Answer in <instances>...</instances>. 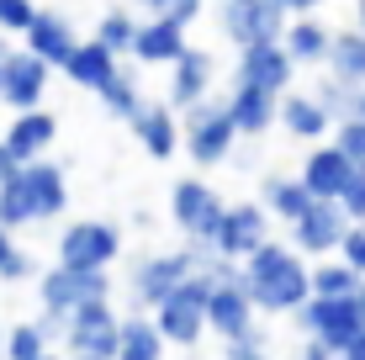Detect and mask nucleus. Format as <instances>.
<instances>
[{"mask_svg": "<svg viewBox=\"0 0 365 360\" xmlns=\"http://www.w3.org/2000/svg\"><path fill=\"white\" fill-rule=\"evenodd\" d=\"M238 281H244L255 313H292V307L307 297V265H302L297 250L286 244H255L244 259H238Z\"/></svg>", "mask_w": 365, "mask_h": 360, "instance_id": "1", "label": "nucleus"}, {"mask_svg": "<svg viewBox=\"0 0 365 360\" xmlns=\"http://www.w3.org/2000/svg\"><path fill=\"white\" fill-rule=\"evenodd\" d=\"M292 313H297V324L307 329L329 355H349V360L365 355V302H360V292H349V297L307 292Z\"/></svg>", "mask_w": 365, "mask_h": 360, "instance_id": "2", "label": "nucleus"}, {"mask_svg": "<svg viewBox=\"0 0 365 360\" xmlns=\"http://www.w3.org/2000/svg\"><path fill=\"white\" fill-rule=\"evenodd\" d=\"M217 276H207V270H191V276H180L175 287L154 302V324L165 334V344H196L201 329H207V318H201V307H207V287Z\"/></svg>", "mask_w": 365, "mask_h": 360, "instance_id": "3", "label": "nucleus"}, {"mask_svg": "<svg viewBox=\"0 0 365 360\" xmlns=\"http://www.w3.org/2000/svg\"><path fill=\"white\" fill-rule=\"evenodd\" d=\"M64 344L85 360H111L117 355V307L111 297H85L64 313Z\"/></svg>", "mask_w": 365, "mask_h": 360, "instance_id": "4", "label": "nucleus"}, {"mask_svg": "<svg viewBox=\"0 0 365 360\" xmlns=\"http://www.w3.org/2000/svg\"><path fill=\"white\" fill-rule=\"evenodd\" d=\"M185 154L196 159V165H222L228 159V148L238 138V128H233V117H228V106L222 101H212V96H196L191 106H185Z\"/></svg>", "mask_w": 365, "mask_h": 360, "instance_id": "5", "label": "nucleus"}, {"mask_svg": "<svg viewBox=\"0 0 365 360\" xmlns=\"http://www.w3.org/2000/svg\"><path fill=\"white\" fill-rule=\"evenodd\" d=\"M222 207L228 202H222L207 180H196V175L170 191V212H175V222H180V233L191 244H212V233H217V222H222Z\"/></svg>", "mask_w": 365, "mask_h": 360, "instance_id": "6", "label": "nucleus"}, {"mask_svg": "<svg viewBox=\"0 0 365 360\" xmlns=\"http://www.w3.org/2000/svg\"><path fill=\"white\" fill-rule=\"evenodd\" d=\"M349 222H355V217H349L334 196H312V202L292 217V250L297 254H329Z\"/></svg>", "mask_w": 365, "mask_h": 360, "instance_id": "7", "label": "nucleus"}, {"mask_svg": "<svg viewBox=\"0 0 365 360\" xmlns=\"http://www.w3.org/2000/svg\"><path fill=\"white\" fill-rule=\"evenodd\" d=\"M37 292H43V313H58L64 318L74 302L85 297H111V281L106 270H91V265H58V270H37Z\"/></svg>", "mask_w": 365, "mask_h": 360, "instance_id": "8", "label": "nucleus"}, {"mask_svg": "<svg viewBox=\"0 0 365 360\" xmlns=\"http://www.w3.org/2000/svg\"><path fill=\"white\" fill-rule=\"evenodd\" d=\"M16 185H21V196H27V207H32V222L58 217V212H64V202H69L64 170H58L53 159H43V154H32V159H21V165H16Z\"/></svg>", "mask_w": 365, "mask_h": 360, "instance_id": "9", "label": "nucleus"}, {"mask_svg": "<svg viewBox=\"0 0 365 360\" xmlns=\"http://www.w3.org/2000/svg\"><path fill=\"white\" fill-rule=\"evenodd\" d=\"M201 318H207V329H217L222 339H233V334H244L249 324H255V302H249L244 281H238V259L228 276H217L207 287V307H201Z\"/></svg>", "mask_w": 365, "mask_h": 360, "instance_id": "10", "label": "nucleus"}, {"mask_svg": "<svg viewBox=\"0 0 365 360\" xmlns=\"http://www.w3.org/2000/svg\"><path fill=\"white\" fill-rule=\"evenodd\" d=\"M117 254H122L117 222H69V233L58 239V265H91V270H106Z\"/></svg>", "mask_w": 365, "mask_h": 360, "instance_id": "11", "label": "nucleus"}, {"mask_svg": "<svg viewBox=\"0 0 365 360\" xmlns=\"http://www.w3.org/2000/svg\"><path fill=\"white\" fill-rule=\"evenodd\" d=\"M265 239H270V212L259 202H238V207H222V222H217V233H212V250L222 259H244Z\"/></svg>", "mask_w": 365, "mask_h": 360, "instance_id": "12", "label": "nucleus"}, {"mask_svg": "<svg viewBox=\"0 0 365 360\" xmlns=\"http://www.w3.org/2000/svg\"><path fill=\"white\" fill-rule=\"evenodd\" d=\"M48 69H53V64H43V58L27 53V48H21V53H6V58H0V101L16 106V111L43 106Z\"/></svg>", "mask_w": 365, "mask_h": 360, "instance_id": "13", "label": "nucleus"}, {"mask_svg": "<svg viewBox=\"0 0 365 360\" xmlns=\"http://www.w3.org/2000/svg\"><path fill=\"white\" fill-rule=\"evenodd\" d=\"M292 53L281 48V37H265V43H244L238 48V80H249V85H259V91H275L281 96L286 85H292Z\"/></svg>", "mask_w": 365, "mask_h": 360, "instance_id": "14", "label": "nucleus"}, {"mask_svg": "<svg viewBox=\"0 0 365 360\" xmlns=\"http://www.w3.org/2000/svg\"><path fill=\"white\" fill-rule=\"evenodd\" d=\"M281 27H286V11L275 6V0H222V32H228L238 48L281 37Z\"/></svg>", "mask_w": 365, "mask_h": 360, "instance_id": "15", "label": "nucleus"}, {"mask_svg": "<svg viewBox=\"0 0 365 360\" xmlns=\"http://www.w3.org/2000/svg\"><path fill=\"white\" fill-rule=\"evenodd\" d=\"M180 48H185V27L170 21L165 11H154V21H138V27H133L128 53L138 58V64H170Z\"/></svg>", "mask_w": 365, "mask_h": 360, "instance_id": "16", "label": "nucleus"}, {"mask_svg": "<svg viewBox=\"0 0 365 360\" xmlns=\"http://www.w3.org/2000/svg\"><path fill=\"white\" fill-rule=\"evenodd\" d=\"M191 250H170V254H154V259H143L138 265V276H133V292H138V302L143 307H154L159 297H165L180 276H191Z\"/></svg>", "mask_w": 365, "mask_h": 360, "instance_id": "17", "label": "nucleus"}, {"mask_svg": "<svg viewBox=\"0 0 365 360\" xmlns=\"http://www.w3.org/2000/svg\"><path fill=\"white\" fill-rule=\"evenodd\" d=\"M355 159L344 154V148H312L307 165H302V185H307V196H339L349 185V175H355Z\"/></svg>", "mask_w": 365, "mask_h": 360, "instance_id": "18", "label": "nucleus"}, {"mask_svg": "<svg viewBox=\"0 0 365 360\" xmlns=\"http://www.w3.org/2000/svg\"><path fill=\"white\" fill-rule=\"evenodd\" d=\"M21 32H27V53H37L43 64H64V53L74 48V21L58 11H32Z\"/></svg>", "mask_w": 365, "mask_h": 360, "instance_id": "19", "label": "nucleus"}, {"mask_svg": "<svg viewBox=\"0 0 365 360\" xmlns=\"http://www.w3.org/2000/svg\"><path fill=\"white\" fill-rule=\"evenodd\" d=\"M222 106H228L233 128L244 133V138H255V133H265L275 122V91H259V85H249V80H233V96Z\"/></svg>", "mask_w": 365, "mask_h": 360, "instance_id": "20", "label": "nucleus"}, {"mask_svg": "<svg viewBox=\"0 0 365 360\" xmlns=\"http://www.w3.org/2000/svg\"><path fill=\"white\" fill-rule=\"evenodd\" d=\"M170 101L175 106H191L196 96L212 91V53H201V48H180V53L170 58Z\"/></svg>", "mask_w": 365, "mask_h": 360, "instance_id": "21", "label": "nucleus"}, {"mask_svg": "<svg viewBox=\"0 0 365 360\" xmlns=\"http://www.w3.org/2000/svg\"><path fill=\"white\" fill-rule=\"evenodd\" d=\"M128 122H133L138 143H143L154 159H170L175 148H180V128H175V111H170V106H148V101H138V111H133Z\"/></svg>", "mask_w": 365, "mask_h": 360, "instance_id": "22", "label": "nucleus"}, {"mask_svg": "<svg viewBox=\"0 0 365 360\" xmlns=\"http://www.w3.org/2000/svg\"><path fill=\"white\" fill-rule=\"evenodd\" d=\"M53 138H58V122L48 117V111L27 106V111H16V122L6 128V138H0V143H6L16 159H32V154H43Z\"/></svg>", "mask_w": 365, "mask_h": 360, "instance_id": "23", "label": "nucleus"}, {"mask_svg": "<svg viewBox=\"0 0 365 360\" xmlns=\"http://www.w3.org/2000/svg\"><path fill=\"white\" fill-rule=\"evenodd\" d=\"M58 69H64V74H69L74 85H85V91H96V85L106 80L111 69H117V53H111L106 43H96V37H91V43H80V37H74V48L64 53V64H58Z\"/></svg>", "mask_w": 365, "mask_h": 360, "instance_id": "24", "label": "nucleus"}, {"mask_svg": "<svg viewBox=\"0 0 365 360\" xmlns=\"http://www.w3.org/2000/svg\"><path fill=\"white\" fill-rule=\"evenodd\" d=\"M275 117L286 122V133H292V138H323V133L334 128V117L312 101V96H286V91L275 96Z\"/></svg>", "mask_w": 365, "mask_h": 360, "instance_id": "25", "label": "nucleus"}, {"mask_svg": "<svg viewBox=\"0 0 365 360\" xmlns=\"http://www.w3.org/2000/svg\"><path fill=\"white\" fill-rule=\"evenodd\" d=\"M165 334L154 318H117V360H159Z\"/></svg>", "mask_w": 365, "mask_h": 360, "instance_id": "26", "label": "nucleus"}, {"mask_svg": "<svg viewBox=\"0 0 365 360\" xmlns=\"http://www.w3.org/2000/svg\"><path fill=\"white\" fill-rule=\"evenodd\" d=\"M323 64H329V74H334V80L360 85V80H365V37H360V32H329Z\"/></svg>", "mask_w": 365, "mask_h": 360, "instance_id": "27", "label": "nucleus"}, {"mask_svg": "<svg viewBox=\"0 0 365 360\" xmlns=\"http://www.w3.org/2000/svg\"><path fill=\"white\" fill-rule=\"evenodd\" d=\"M281 48L292 53V64H323L329 27H323V21H286L281 27Z\"/></svg>", "mask_w": 365, "mask_h": 360, "instance_id": "28", "label": "nucleus"}, {"mask_svg": "<svg viewBox=\"0 0 365 360\" xmlns=\"http://www.w3.org/2000/svg\"><path fill=\"white\" fill-rule=\"evenodd\" d=\"M307 202H312V196H307V185H302V180L270 175V180H265V202H259V207H265L270 217L292 222V217H297V212H302V207H307Z\"/></svg>", "mask_w": 365, "mask_h": 360, "instance_id": "29", "label": "nucleus"}, {"mask_svg": "<svg viewBox=\"0 0 365 360\" xmlns=\"http://www.w3.org/2000/svg\"><path fill=\"white\" fill-rule=\"evenodd\" d=\"M307 292H318V297H349V292H360V270L344 265V259H329V265L307 270Z\"/></svg>", "mask_w": 365, "mask_h": 360, "instance_id": "30", "label": "nucleus"}, {"mask_svg": "<svg viewBox=\"0 0 365 360\" xmlns=\"http://www.w3.org/2000/svg\"><path fill=\"white\" fill-rule=\"evenodd\" d=\"M96 96H101V106H106L111 117H122V122H128L133 111H138V101H143V96H138V85H133V80H128L122 69H111L106 80L96 85Z\"/></svg>", "mask_w": 365, "mask_h": 360, "instance_id": "31", "label": "nucleus"}, {"mask_svg": "<svg viewBox=\"0 0 365 360\" xmlns=\"http://www.w3.org/2000/svg\"><path fill=\"white\" fill-rule=\"evenodd\" d=\"M48 350V329L43 324H16V329H6V344H0V355L6 360H37Z\"/></svg>", "mask_w": 365, "mask_h": 360, "instance_id": "32", "label": "nucleus"}, {"mask_svg": "<svg viewBox=\"0 0 365 360\" xmlns=\"http://www.w3.org/2000/svg\"><path fill=\"white\" fill-rule=\"evenodd\" d=\"M312 101L329 111L334 122H339V117H360V96H355V85H349V80H334V74L318 85V96H312Z\"/></svg>", "mask_w": 365, "mask_h": 360, "instance_id": "33", "label": "nucleus"}, {"mask_svg": "<svg viewBox=\"0 0 365 360\" xmlns=\"http://www.w3.org/2000/svg\"><path fill=\"white\" fill-rule=\"evenodd\" d=\"M133 27L138 21L128 16V11H106V16H101V27H96V43H106L111 53H128V43H133Z\"/></svg>", "mask_w": 365, "mask_h": 360, "instance_id": "34", "label": "nucleus"}, {"mask_svg": "<svg viewBox=\"0 0 365 360\" xmlns=\"http://www.w3.org/2000/svg\"><path fill=\"white\" fill-rule=\"evenodd\" d=\"M334 148H344L349 159H365V122L360 117H339V138H334Z\"/></svg>", "mask_w": 365, "mask_h": 360, "instance_id": "35", "label": "nucleus"}, {"mask_svg": "<svg viewBox=\"0 0 365 360\" xmlns=\"http://www.w3.org/2000/svg\"><path fill=\"white\" fill-rule=\"evenodd\" d=\"M339 254H344V265H355V270H365V228L360 222H349L344 233H339V244H334Z\"/></svg>", "mask_w": 365, "mask_h": 360, "instance_id": "36", "label": "nucleus"}, {"mask_svg": "<svg viewBox=\"0 0 365 360\" xmlns=\"http://www.w3.org/2000/svg\"><path fill=\"white\" fill-rule=\"evenodd\" d=\"M334 202L344 207V212L355 217V222H365V170H355V175H349V185L334 196Z\"/></svg>", "mask_w": 365, "mask_h": 360, "instance_id": "37", "label": "nucleus"}, {"mask_svg": "<svg viewBox=\"0 0 365 360\" xmlns=\"http://www.w3.org/2000/svg\"><path fill=\"white\" fill-rule=\"evenodd\" d=\"M27 276H37V259H32V254H21L16 244H11L6 259H0V281H27Z\"/></svg>", "mask_w": 365, "mask_h": 360, "instance_id": "38", "label": "nucleus"}, {"mask_svg": "<svg viewBox=\"0 0 365 360\" xmlns=\"http://www.w3.org/2000/svg\"><path fill=\"white\" fill-rule=\"evenodd\" d=\"M32 0H0V32H21L32 21Z\"/></svg>", "mask_w": 365, "mask_h": 360, "instance_id": "39", "label": "nucleus"}, {"mask_svg": "<svg viewBox=\"0 0 365 360\" xmlns=\"http://www.w3.org/2000/svg\"><path fill=\"white\" fill-rule=\"evenodd\" d=\"M249 355H259V334H255V324L228 339V360H249Z\"/></svg>", "mask_w": 365, "mask_h": 360, "instance_id": "40", "label": "nucleus"}, {"mask_svg": "<svg viewBox=\"0 0 365 360\" xmlns=\"http://www.w3.org/2000/svg\"><path fill=\"white\" fill-rule=\"evenodd\" d=\"M201 6H207V0H170L165 16H170V21H180V27H191V21L201 16Z\"/></svg>", "mask_w": 365, "mask_h": 360, "instance_id": "41", "label": "nucleus"}, {"mask_svg": "<svg viewBox=\"0 0 365 360\" xmlns=\"http://www.w3.org/2000/svg\"><path fill=\"white\" fill-rule=\"evenodd\" d=\"M275 6H281V11H297V16H307V11H318L323 0H275Z\"/></svg>", "mask_w": 365, "mask_h": 360, "instance_id": "42", "label": "nucleus"}, {"mask_svg": "<svg viewBox=\"0 0 365 360\" xmlns=\"http://www.w3.org/2000/svg\"><path fill=\"white\" fill-rule=\"evenodd\" d=\"M16 165H21V159H16V154H11V148H6V143H0V180H6V175H11V170H16Z\"/></svg>", "mask_w": 365, "mask_h": 360, "instance_id": "43", "label": "nucleus"}, {"mask_svg": "<svg viewBox=\"0 0 365 360\" xmlns=\"http://www.w3.org/2000/svg\"><path fill=\"white\" fill-rule=\"evenodd\" d=\"M138 6H143V11H165L170 0H138Z\"/></svg>", "mask_w": 365, "mask_h": 360, "instance_id": "44", "label": "nucleus"}, {"mask_svg": "<svg viewBox=\"0 0 365 360\" xmlns=\"http://www.w3.org/2000/svg\"><path fill=\"white\" fill-rule=\"evenodd\" d=\"M6 250H11V228H0V259H6Z\"/></svg>", "mask_w": 365, "mask_h": 360, "instance_id": "45", "label": "nucleus"}, {"mask_svg": "<svg viewBox=\"0 0 365 360\" xmlns=\"http://www.w3.org/2000/svg\"><path fill=\"white\" fill-rule=\"evenodd\" d=\"M6 53H11V48H6V32H0V58H6Z\"/></svg>", "mask_w": 365, "mask_h": 360, "instance_id": "46", "label": "nucleus"}, {"mask_svg": "<svg viewBox=\"0 0 365 360\" xmlns=\"http://www.w3.org/2000/svg\"><path fill=\"white\" fill-rule=\"evenodd\" d=\"M0 344H6V329H0Z\"/></svg>", "mask_w": 365, "mask_h": 360, "instance_id": "47", "label": "nucleus"}, {"mask_svg": "<svg viewBox=\"0 0 365 360\" xmlns=\"http://www.w3.org/2000/svg\"><path fill=\"white\" fill-rule=\"evenodd\" d=\"M217 6H222V0H217Z\"/></svg>", "mask_w": 365, "mask_h": 360, "instance_id": "48", "label": "nucleus"}]
</instances>
